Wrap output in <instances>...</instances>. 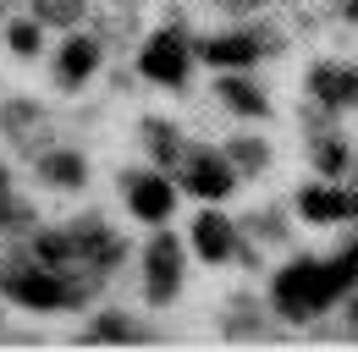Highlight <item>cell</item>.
<instances>
[{"instance_id": "30bf717a", "label": "cell", "mask_w": 358, "mask_h": 352, "mask_svg": "<svg viewBox=\"0 0 358 352\" xmlns=\"http://www.w3.org/2000/svg\"><path fill=\"white\" fill-rule=\"evenodd\" d=\"M303 215H314V220L358 215V198H353V193H303Z\"/></svg>"}, {"instance_id": "5b68a950", "label": "cell", "mask_w": 358, "mask_h": 352, "mask_svg": "<svg viewBox=\"0 0 358 352\" xmlns=\"http://www.w3.org/2000/svg\"><path fill=\"white\" fill-rule=\"evenodd\" d=\"M177 281H182V248H177V237H155V248H149V298L166 303V298L177 292Z\"/></svg>"}, {"instance_id": "2e32d148", "label": "cell", "mask_w": 358, "mask_h": 352, "mask_svg": "<svg viewBox=\"0 0 358 352\" xmlns=\"http://www.w3.org/2000/svg\"><path fill=\"white\" fill-rule=\"evenodd\" d=\"M11 50H17V55H34V50H39V22H17V28H11Z\"/></svg>"}, {"instance_id": "7a4b0ae2", "label": "cell", "mask_w": 358, "mask_h": 352, "mask_svg": "<svg viewBox=\"0 0 358 352\" xmlns=\"http://www.w3.org/2000/svg\"><path fill=\"white\" fill-rule=\"evenodd\" d=\"M6 292L22 308H55V303H72V298H78V292L61 281V270H11V275H6Z\"/></svg>"}, {"instance_id": "e0dca14e", "label": "cell", "mask_w": 358, "mask_h": 352, "mask_svg": "<svg viewBox=\"0 0 358 352\" xmlns=\"http://www.w3.org/2000/svg\"><path fill=\"white\" fill-rule=\"evenodd\" d=\"M237 166H265V149L259 143H237Z\"/></svg>"}, {"instance_id": "8992f818", "label": "cell", "mask_w": 358, "mask_h": 352, "mask_svg": "<svg viewBox=\"0 0 358 352\" xmlns=\"http://www.w3.org/2000/svg\"><path fill=\"white\" fill-rule=\"evenodd\" d=\"M143 72H149L155 83H182V78H187V50H182L177 34L149 39V50H143Z\"/></svg>"}, {"instance_id": "9a60e30c", "label": "cell", "mask_w": 358, "mask_h": 352, "mask_svg": "<svg viewBox=\"0 0 358 352\" xmlns=\"http://www.w3.org/2000/svg\"><path fill=\"white\" fill-rule=\"evenodd\" d=\"M320 171H325V176H342V171H348V149L325 138V143H320Z\"/></svg>"}, {"instance_id": "ffe728a7", "label": "cell", "mask_w": 358, "mask_h": 352, "mask_svg": "<svg viewBox=\"0 0 358 352\" xmlns=\"http://www.w3.org/2000/svg\"><path fill=\"white\" fill-rule=\"evenodd\" d=\"M0 204H6V171H0Z\"/></svg>"}, {"instance_id": "d6986e66", "label": "cell", "mask_w": 358, "mask_h": 352, "mask_svg": "<svg viewBox=\"0 0 358 352\" xmlns=\"http://www.w3.org/2000/svg\"><path fill=\"white\" fill-rule=\"evenodd\" d=\"M342 11H348V17L358 22V0H342Z\"/></svg>"}, {"instance_id": "52a82bcc", "label": "cell", "mask_w": 358, "mask_h": 352, "mask_svg": "<svg viewBox=\"0 0 358 352\" xmlns=\"http://www.w3.org/2000/svg\"><path fill=\"white\" fill-rule=\"evenodd\" d=\"M199 55H204L210 66H254L259 39H254V34H221V39H204V44H199Z\"/></svg>"}, {"instance_id": "ba28073f", "label": "cell", "mask_w": 358, "mask_h": 352, "mask_svg": "<svg viewBox=\"0 0 358 352\" xmlns=\"http://www.w3.org/2000/svg\"><path fill=\"white\" fill-rule=\"evenodd\" d=\"M99 66V44L94 39H66L61 44V83H83Z\"/></svg>"}, {"instance_id": "277c9868", "label": "cell", "mask_w": 358, "mask_h": 352, "mask_svg": "<svg viewBox=\"0 0 358 352\" xmlns=\"http://www.w3.org/2000/svg\"><path fill=\"white\" fill-rule=\"evenodd\" d=\"M182 182L199 193V198H221V193H231L237 187V176H231V166H226L221 154H187V171H182Z\"/></svg>"}, {"instance_id": "8fae6325", "label": "cell", "mask_w": 358, "mask_h": 352, "mask_svg": "<svg viewBox=\"0 0 358 352\" xmlns=\"http://www.w3.org/2000/svg\"><path fill=\"white\" fill-rule=\"evenodd\" d=\"M221 99L231 105V110H243V116H265V99H259V88L243 83V78H226V83H221Z\"/></svg>"}, {"instance_id": "9c48e42d", "label": "cell", "mask_w": 358, "mask_h": 352, "mask_svg": "<svg viewBox=\"0 0 358 352\" xmlns=\"http://www.w3.org/2000/svg\"><path fill=\"white\" fill-rule=\"evenodd\" d=\"M193 242H199L204 259H226V254H231V220L199 215V220H193Z\"/></svg>"}, {"instance_id": "5bb4252c", "label": "cell", "mask_w": 358, "mask_h": 352, "mask_svg": "<svg viewBox=\"0 0 358 352\" xmlns=\"http://www.w3.org/2000/svg\"><path fill=\"white\" fill-rule=\"evenodd\" d=\"M89 336H94V342H138L143 330H133L127 319H99V325H94Z\"/></svg>"}, {"instance_id": "6da1fadb", "label": "cell", "mask_w": 358, "mask_h": 352, "mask_svg": "<svg viewBox=\"0 0 358 352\" xmlns=\"http://www.w3.org/2000/svg\"><path fill=\"white\" fill-rule=\"evenodd\" d=\"M358 275V254H348V259H303L292 264V270H281V281H275V303L287 308L292 319H303V314H314V308H325L331 298H342V286Z\"/></svg>"}, {"instance_id": "3957f363", "label": "cell", "mask_w": 358, "mask_h": 352, "mask_svg": "<svg viewBox=\"0 0 358 352\" xmlns=\"http://www.w3.org/2000/svg\"><path fill=\"white\" fill-rule=\"evenodd\" d=\"M122 187H127V204H133L138 220H166V215H171V198H177V193H171V182H166V176L138 171V176H127Z\"/></svg>"}, {"instance_id": "4fadbf2b", "label": "cell", "mask_w": 358, "mask_h": 352, "mask_svg": "<svg viewBox=\"0 0 358 352\" xmlns=\"http://www.w3.org/2000/svg\"><path fill=\"white\" fill-rule=\"evenodd\" d=\"M83 17V0H34V22H50V28H72Z\"/></svg>"}, {"instance_id": "7c38bea8", "label": "cell", "mask_w": 358, "mask_h": 352, "mask_svg": "<svg viewBox=\"0 0 358 352\" xmlns=\"http://www.w3.org/2000/svg\"><path fill=\"white\" fill-rule=\"evenodd\" d=\"M39 171H45V182H55V187H78V182H83V160H78V154H45Z\"/></svg>"}, {"instance_id": "ac0fdd59", "label": "cell", "mask_w": 358, "mask_h": 352, "mask_svg": "<svg viewBox=\"0 0 358 352\" xmlns=\"http://www.w3.org/2000/svg\"><path fill=\"white\" fill-rule=\"evenodd\" d=\"M221 6H231V11H248V6H259V0H221Z\"/></svg>"}]
</instances>
